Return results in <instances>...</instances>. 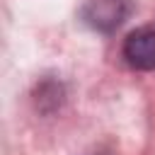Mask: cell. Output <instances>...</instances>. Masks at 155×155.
<instances>
[{"mask_svg": "<svg viewBox=\"0 0 155 155\" xmlns=\"http://www.w3.org/2000/svg\"><path fill=\"white\" fill-rule=\"evenodd\" d=\"M124 58L136 70H155V29H133L124 41Z\"/></svg>", "mask_w": 155, "mask_h": 155, "instance_id": "1", "label": "cell"}, {"mask_svg": "<svg viewBox=\"0 0 155 155\" xmlns=\"http://www.w3.org/2000/svg\"><path fill=\"white\" fill-rule=\"evenodd\" d=\"M128 15V0H87L82 7V17L90 27L99 31L116 29Z\"/></svg>", "mask_w": 155, "mask_h": 155, "instance_id": "2", "label": "cell"}]
</instances>
